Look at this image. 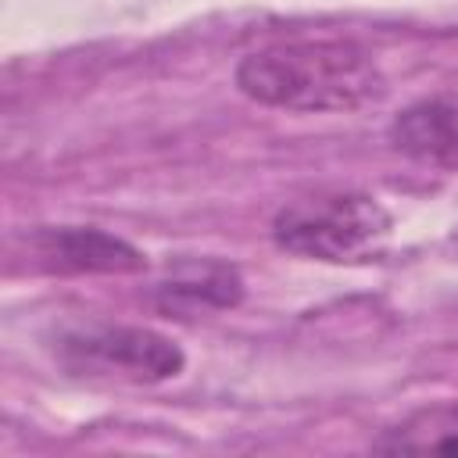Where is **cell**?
I'll list each match as a JSON object with an SVG mask.
<instances>
[{"label":"cell","mask_w":458,"mask_h":458,"mask_svg":"<svg viewBox=\"0 0 458 458\" xmlns=\"http://www.w3.org/2000/svg\"><path fill=\"white\" fill-rule=\"evenodd\" d=\"M236 86L268 107L351 111L383 93V75L372 54L351 39H297L247 54Z\"/></svg>","instance_id":"1"},{"label":"cell","mask_w":458,"mask_h":458,"mask_svg":"<svg viewBox=\"0 0 458 458\" xmlns=\"http://www.w3.org/2000/svg\"><path fill=\"white\" fill-rule=\"evenodd\" d=\"M272 236L283 250L315 258V261H365L383 250L390 240V215L386 208L354 190L311 193L290 200L276 222Z\"/></svg>","instance_id":"2"},{"label":"cell","mask_w":458,"mask_h":458,"mask_svg":"<svg viewBox=\"0 0 458 458\" xmlns=\"http://www.w3.org/2000/svg\"><path fill=\"white\" fill-rule=\"evenodd\" d=\"M64 361L86 372H107L132 383H157L179 376L186 358L179 344L140 326H100L64 336Z\"/></svg>","instance_id":"3"},{"label":"cell","mask_w":458,"mask_h":458,"mask_svg":"<svg viewBox=\"0 0 458 458\" xmlns=\"http://www.w3.org/2000/svg\"><path fill=\"white\" fill-rule=\"evenodd\" d=\"M32 254L43 268H54V272H114V276H125V272H140L147 268V258L104 233V229H93V225H57V229H39L32 233Z\"/></svg>","instance_id":"4"},{"label":"cell","mask_w":458,"mask_h":458,"mask_svg":"<svg viewBox=\"0 0 458 458\" xmlns=\"http://www.w3.org/2000/svg\"><path fill=\"white\" fill-rule=\"evenodd\" d=\"M390 143L419 165L458 168V93L426 97L390 122Z\"/></svg>","instance_id":"5"},{"label":"cell","mask_w":458,"mask_h":458,"mask_svg":"<svg viewBox=\"0 0 458 458\" xmlns=\"http://www.w3.org/2000/svg\"><path fill=\"white\" fill-rule=\"evenodd\" d=\"M243 297V279L233 265L215 258H190L179 261L168 279L157 286V308L161 311H211V308H233Z\"/></svg>","instance_id":"6"},{"label":"cell","mask_w":458,"mask_h":458,"mask_svg":"<svg viewBox=\"0 0 458 458\" xmlns=\"http://www.w3.org/2000/svg\"><path fill=\"white\" fill-rule=\"evenodd\" d=\"M376 447L379 451H444V454H458V404L419 411L404 426L390 429V437H383Z\"/></svg>","instance_id":"7"}]
</instances>
